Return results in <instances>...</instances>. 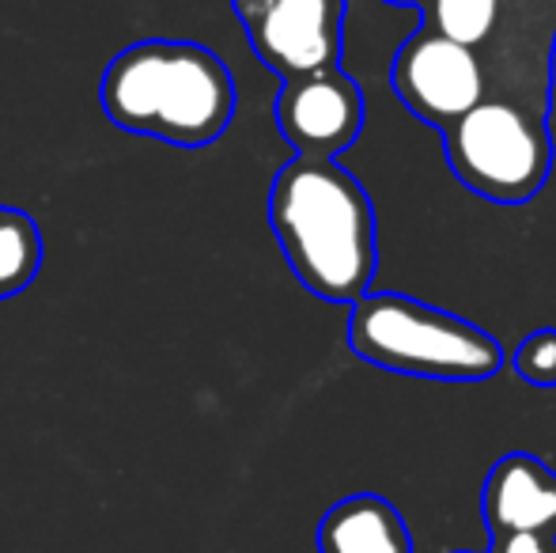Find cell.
<instances>
[{
  "label": "cell",
  "instance_id": "2",
  "mask_svg": "<svg viewBox=\"0 0 556 553\" xmlns=\"http://www.w3.org/2000/svg\"><path fill=\"white\" fill-rule=\"evenodd\" d=\"M103 111L117 129L205 148L231 126L235 80L213 50L175 38H144L111 61Z\"/></svg>",
  "mask_w": 556,
  "mask_h": 553
},
{
  "label": "cell",
  "instance_id": "4",
  "mask_svg": "<svg viewBox=\"0 0 556 553\" xmlns=\"http://www.w3.org/2000/svg\"><path fill=\"white\" fill-rule=\"evenodd\" d=\"M443 152L466 190L496 205H522L549 183V118L511 99H484L446 129Z\"/></svg>",
  "mask_w": 556,
  "mask_h": 553
},
{
  "label": "cell",
  "instance_id": "15",
  "mask_svg": "<svg viewBox=\"0 0 556 553\" xmlns=\"http://www.w3.org/2000/svg\"><path fill=\"white\" fill-rule=\"evenodd\" d=\"M387 4H417V8H420L425 0H387Z\"/></svg>",
  "mask_w": 556,
  "mask_h": 553
},
{
  "label": "cell",
  "instance_id": "10",
  "mask_svg": "<svg viewBox=\"0 0 556 553\" xmlns=\"http://www.w3.org/2000/svg\"><path fill=\"white\" fill-rule=\"evenodd\" d=\"M318 553H417L405 516L379 493L337 501L318 524Z\"/></svg>",
  "mask_w": 556,
  "mask_h": 553
},
{
  "label": "cell",
  "instance_id": "14",
  "mask_svg": "<svg viewBox=\"0 0 556 553\" xmlns=\"http://www.w3.org/2000/svg\"><path fill=\"white\" fill-rule=\"evenodd\" d=\"M489 553H556L549 535H492Z\"/></svg>",
  "mask_w": 556,
  "mask_h": 553
},
{
  "label": "cell",
  "instance_id": "11",
  "mask_svg": "<svg viewBox=\"0 0 556 553\" xmlns=\"http://www.w3.org/2000/svg\"><path fill=\"white\" fill-rule=\"evenodd\" d=\"M42 269V231L23 209L0 205V300L23 292Z\"/></svg>",
  "mask_w": 556,
  "mask_h": 553
},
{
  "label": "cell",
  "instance_id": "16",
  "mask_svg": "<svg viewBox=\"0 0 556 553\" xmlns=\"http://www.w3.org/2000/svg\"><path fill=\"white\" fill-rule=\"evenodd\" d=\"M458 553H469V550H458Z\"/></svg>",
  "mask_w": 556,
  "mask_h": 553
},
{
  "label": "cell",
  "instance_id": "13",
  "mask_svg": "<svg viewBox=\"0 0 556 553\" xmlns=\"http://www.w3.org/2000/svg\"><path fill=\"white\" fill-rule=\"evenodd\" d=\"M511 364H515V372H519V379H527V384L556 387V330L553 326H542V330L527 334V338L519 341V349H515Z\"/></svg>",
  "mask_w": 556,
  "mask_h": 553
},
{
  "label": "cell",
  "instance_id": "5",
  "mask_svg": "<svg viewBox=\"0 0 556 553\" xmlns=\"http://www.w3.org/2000/svg\"><path fill=\"white\" fill-rule=\"evenodd\" d=\"M231 8L280 80L341 68L344 0H231Z\"/></svg>",
  "mask_w": 556,
  "mask_h": 553
},
{
  "label": "cell",
  "instance_id": "7",
  "mask_svg": "<svg viewBox=\"0 0 556 553\" xmlns=\"http://www.w3.org/2000/svg\"><path fill=\"white\" fill-rule=\"evenodd\" d=\"M390 80H394L405 111L440 134L489 99V84H484L477 53L428 27H420L402 42Z\"/></svg>",
  "mask_w": 556,
  "mask_h": 553
},
{
  "label": "cell",
  "instance_id": "9",
  "mask_svg": "<svg viewBox=\"0 0 556 553\" xmlns=\"http://www.w3.org/2000/svg\"><path fill=\"white\" fill-rule=\"evenodd\" d=\"M484 527L492 535H549L556 539V470L538 455L511 451L496 458L481 493Z\"/></svg>",
  "mask_w": 556,
  "mask_h": 553
},
{
  "label": "cell",
  "instance_id": "3",
  "mask_svg": "<svg viewBox=\"0 0 556 553\" xmlns=\"http://www.w3.org/2000/svg\"><path fill=\"white\" fill-rule=\"evenodd\" d=\"M349 345L375 368L446 384H481L504 368L492 334L402 292L359 296L349 315Z\"/></svg>",
  "mask_w": 556,
  "mask_h": 553
},
{
  "label": "cell",
  "instance_id": "1",
  "mask_svg": "<svg viewBox=\"0 0 556 553\" xmlns=\"http://www.w3.org/2000/svg\"><path fill=\"white\" fill-rule=\"evenodd\" d=\"M269 224L292 274L326 303H356L379 266L375 209L337 160L295 155L269 190Z\"/></svg>",
  "mask_w": 556,
  "mask_h": 553
},
{
  "label": "cell",
  "instance_id": "6",
  "mask_svg": "<svg viewBox=\"0 0 556 553\" xmlns=\"http://www.w3.org/2000/svg\"><path fill=\"white\" fill-rule=\"evenodd\" d=\"M556 0H496L489 42L477 50L489 99H511L549 118Z\"/></svg>",
  "mask_w": 556,
  "mask_h": 553
},
{
  "label": "cell",
  "instance_id": "8",
  "mask_svg": "<svg viewBox=\"0 0 556 553\" xmlns=\"http://www.w3.org/2000/svg\"><path fill=\"white\" fill-rule=\"evenodd\" d=\"M277 126L288 144L311 160H337L364 129V91L341 68L285 80L277 96Z\"/></svg>",
  "mask_w": 556,
  "mask_h": 553
},
{
  "label": "cell",
  "instance_id": "12",
  "mask_svg": "<svg viewBox=\"0 0 556 553\" xmlns=\"http://www.w3.org/2000/svg\"><path fill=\"white\" fill-rule=\"evenodd\" d=\"M425 27L466 50H481L496 23V0H425Z\"/></svg>",
  "mask_w": 556,
  "mask_h": 553
}]
</instances>
